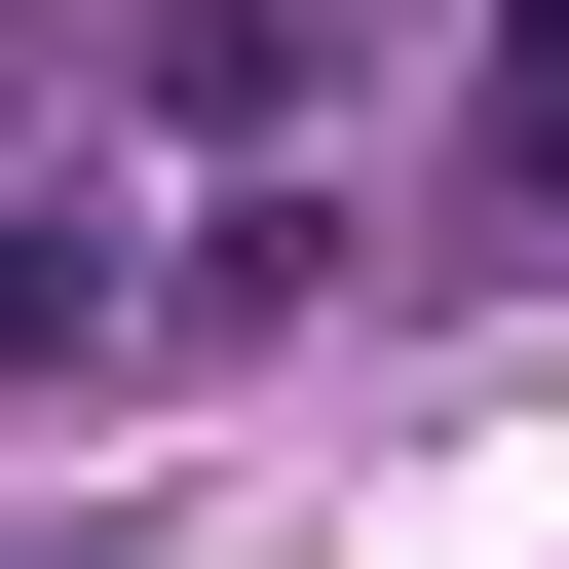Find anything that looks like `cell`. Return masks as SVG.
Wrapping results in <instances>:
<instances>
[{
	"label": "cell",
	"instance_id": "cell-1",
	"mask_svg": "<svg viewBox=\"0 0 569 569\" xmlns=\"http://www.w3.org/2000/svg\"><path fill=\"white\" fill-rule=\"evenodd\" d=\"M0 380H114V190H0Z\"/></svg>",
	"mask_w": 569,
	"mask_h": 569
},
{
	"label": "cell",
	"instance_id": "cell-2",
	"mask_svg": "<svg viewBox=\"0 0 569 569\" xmlns=\"http://www.w3.org/2000/svg\"><path fill=\"white\" fill-rule=\"evenodd\" d=\"M493 228H569V0H493Z\"/></svg>",
	"mask_w": 569,
	"mask_h": 569
}]
</instances>
